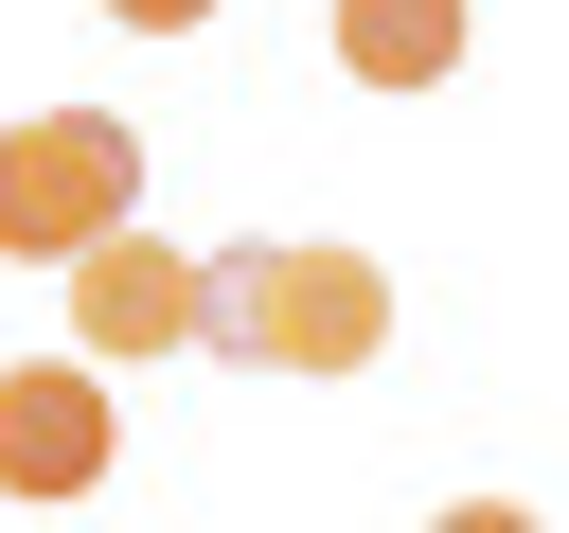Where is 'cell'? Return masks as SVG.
<instances>
[{
  "instance_id": "obj_1",
  "label": "cell",
  "mask_w": 569,
  "mask_h": 533,
  "mask_svg": "<svg viewBox=\"0 0 569 533\" xmlns=\"http://www.w3.org/2000/svg\"><path fill=\"white\" fill-rule=\"evenodd\" d=\"M196 355H249V373H373V355H391V266L338 249V231L196 249Z\"/></svg>"
},
{
  "instance_id": "obj_2",
  "label": "cell",
  "mask_w": 569,
  "mask_h": 533,
  "mask_svg": "<svg viewBox=\"0 0 569 533\" xmlns=\"http://www.w3.org/2000/svg\"><path fill=\"white\" fill-rule=\"evenodd\" d=\"M142 213V124L124 107H36L0 124V266H71L89 231Z\"/></svg>"
},
{
  "instance_id": "obj_5",
  "label": "cell",
  "mask_w": 569,
  "mask_h": 533,
  "mask_svg": "<svg viewBox=\"0 0 569 533\" xmlns=\"http://www.w3.org/2000/svg\"><path fill=\"white\" fill-rule=\"evenodd\" d=\"M320 36H338V71H356V89H445V71H462V36H480V0H338Z\"/></svg>"
},
{
  "instance_id": "obj_3",
  "label": "cell",
  "mask_w": 569,
  "mask_h": 533,
  "mask_svg": "<svg viewBox=\"0 0 569 533\" xmlns=\"http://www.w3.org/2000/svg\"><path fill=\"white\" fill-rule=\"evenodd\" d=\"M71 355L124 373V355H196V249H160L142 213L71 249Z\"/></svg>"
},
{
  "instance_id": "obj_6",
  "label": "cell",
  "mask_w": 569,
  "mask_h": 533,
  "mask_svg": "<svg viewBox=\"0 0 569 533\" xmlns=\"http://www.w3.org/2000/svg\"><path fill=\"white\" fill-rule=\"evenodd\" d=\"M107 18H124V36H196L213 0H107Z\"/></svg>"
},
{
  "instance_id": "obj_4",
  "label": "cell",
  "mask_w": 569,
  "mask_h": 533,
  "mask_svg": "<svg viewBox=\"0 0 569 533\" xmlns=\"http://www.w3.org/2000/svg\"><path fill=\"white\" fill-rule=\"evenodd\" d=\"M89 480H107V373L18 355L0 373V497H89Z\"/></svg>"
}]
</instances>
